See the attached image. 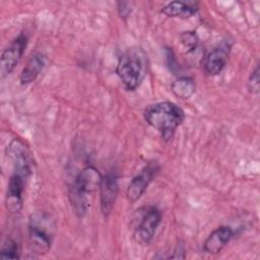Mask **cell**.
Masks as SVG:
<instances>
[{"mask_svg": "<svg viewBox=\"0 0 260 260\" xmlns=\"http://www.w3.org/2000/svg\"><path fill=\"white\" fill-rule=\"evenodd\" d=\"M103 176L93 166H85L74 177L68 187V197L72 209L79 217L86 214L90 207L88 195L100 190Z\"/></svg>", "mask_w": 260, "mask_h": 260, "instance_id": "cell-1", "label": "cell"}, {"mask_svg": "<svg viewBox=\"0 0 260 260\" xmlns=\"http://www.w3.org/2000/svg\"><path fill=\"white\" fill-rule=\"evenodd\" d=\"M146 123L166 141L171 140L177 128L184 122V111L173 102H158L147 106L143 112Z\"/></svg>", "mask_w": 260, "mask_h": 260, "instance_id": "cell-2", "label": "cell"}, {"mask_svg": "<svg viewBox=\"0 0 260 260\" xmlns=\"http://www.w3.org/2000/svg\"><path fill=\"white\" fill-rule=\"evenodd\" d=\"M116 72L129 91L137 89L146 74V58L139 49H129L118 60Z\"/></svg>", "mask_w": 260, "mask_h": 260, "instance_id": "cell-3", "label": "cell"}, {"mask_svg": "<svg viewBox=\"0 0 260 260\" xmlns=\"http://www.w3.org/2000/svg\"><path fill=\"white\" fill-rule=\"evenodd\" d=\"M55 221L44 211L30 214L28 219V242L31 251L38 255L47 254L53 244Z\"/></svg>", "mask_w": 260, "mask_h": 260, "instance_id": "cell-4", "label": "cell"}, {"mask_svg": "<svg viewBox=\"0 0 260 260\" xmlns=\"http://www.w3.org/2000/svg\"><path fill=\"white\" fill-rule=\"evenodd\" d=\"M161 221L160 210L153 205L143 206L136 211L133 225V238L140 245H147L154 237Z\"/></svg>", "mask_w": 260, "mask_h": 260, "instance_id": "cell-5", "label": "cell"}, {"mask_svg": "<svg viewBox=\"0 0 260 260\" xmlns=\"http://www.w3.org/2000/svg\"><path fill=\"white\" fill-rule=\"evenodd\" d=\"M158 171V164L156 161H150L132 178L126 190V197L130 203H135L144 194Z\"/></svg>", "mask_w": 260, "mask_h": 260, "instance_id": "cell-6", "label": "cell"}, {"mask_svg": "<svg viewBox=\"0 0 260 260\" xmlns=\"http://www.w3.org/2000/svg\"><path fill=\"white\" fill-rule=\"evenodd\" d=\"M7 156L12 162L13 173L27 179L32 172V156L25 144L14 138L7 147Z\"/></svg>", "mask_w": 260, "mask_h": 260, "instance_id": "cell-7", "label": "cell"}, {"mask_svg": "<svg viewBox=\"0 0 260 260\" xmlns=\"http://www.w3.org/2000/svg\"><path fill=\"white\" fill-rule=\"evenodd\" d=\"M27 46V37L21 32L3 51L0 60L1 77L9 75L20 61Z\"/></svg>", "mask_w": 260, "mask_h": 260, "instance_id": "cell-8", "label": "cell"}, {"mask_svg": "<svg viewBox=\"0 0 260 260\" xmlns=\"http://www.w3.org/2000/svg\"><path fill=\"white\" fill-rule=\"evenodd\" d=\"M26 180L27 179L16 173H13L9 178L5 197V205L7 210L11 213L19 212L22 208L23 191Z\"/></svg>", "mask_w": 260, "mask_h": 260, "instance_id": "cell-9", "label": "cell"}, {"mask_svg": "<svg viewBox=\"0 0 260 260\" xmlns=\"http://www.w3.org/2000/svg\"><path fill=\"white\" fill-rule=\"evenodd\" d=\"M119 192L118 177L115 174H108L103 176L100 187V205L102 213L108 216L116 202Z\"/></svg>", "mask_w": 260, "mask_h": 260, "instance_id": "cell-10", "label": "cell"}, {"mask_svg": "<svg viewBox=\"0 0 260 260\" xmlns=\"http://www.w3.org/2000/svg\"><path fill=\"white\" fill-rule=\"evenodd\" d=\"M230 49V44L222 43L221 45L214 48L211 52L208 53L203 63L204 71L207 75L214 76L222 71L228 61Z\"/></svg>", "mask_w": 260, "mask_h": 260, "instance_id": "cell-11", "label": "cell"}, {"mask_svg": "<svg viewBox=\"0 0 260 260\" xmlns=\"http://www.w3.org/2000/svg\"><path fill=\"white\" fill-rule=\"evenodd\" d=\"M234 237V231L228 225H220L213 230L203 243V250L207 254H218Z\"/></svg>", "mask_w": 260, "mask_h": 260, "instance_id": "cell-12", "label": "cell"}, {"mask_svg": "<svg viewBox=\"0 0 260 260\" xmlns=\"http://www.w3.org/2000/svg\"><path fill=\"white\" fill-rule=\"evenodd\" d=\"M46 56L41 52H35L30 55L24 65L19 80L21 84H28L36 80L46 66Z\"/></svg>", "mask_w": 260, "mask_h": 260, "instance_id": "cell-13", "label": "cell"}, {"mask_svg": "<svg viewBox=\"0 0 260 260\" xmlns=\"http://www.w3.org/2000/svg\"><path fill=\"white\" fill-rule=\"evenodd\" d=\"M199 5L194 1H172L165 5L161 13L169 17L189 18L197 13Z\"/></svg>", "mask_w": 260, "mask_h": 260, "instance_id": "cell-14", "label": "cell"}, {"mask_svg": "<svg viewBox=\"0 0 260 260\" xmlns=\"http://www.w3.org/2000/svg\"><path fill=\"white\" fill-rule=\"evenodd\" d=\"M172 91L174 94L182 100H187L191 98L196 91L195 81L188 76H182L177 78L172 83Z\"/></svg>", "mask_w": 260, "mask_h": 260, "instance_id": "cell-15", "label": "cell"}, {"mask_svg": "<svg viewBox=\"0 0 260 260\" xmlns=\"http://www.w3.org/2000/svg\"><path fill=\"white\" fill-rule=\"evenodd\" d=\"M0 257L2 259H18L19 249L17 243L10 238L6 239L1 247Z\"/></svg>", "mask_w": 260, "mask_h": 260, "instance_id": "cell-16", "label": "cell"}, {"mask_svg": "<svg viewBox=\"0 0 260 260\" xmlns=\"http://www.w3.org/2000/svg\"><path fill=\"white\" fill-rule=\"evenodd\" d=\"M198 41L199 40L197 35L192 30L184 31L180 35V43L182 44L187 53L193 52L197 48Z\"/></svg>", "mask_w": 260, "mask_h": 260, "instance_id": "cell-17", "label": "cell"}, {"mask_svg": "<svg viewBox=\"0 0 260 260\" xmlns=\"http://www.w3.org/2000/svg\"><path fill=\"white\" fill-rule=\"evenodd\" d=\"M260 87L259 82V66L256 65L255 68L251 71L248 78V88L252 93H258Z\"/></svg>", "mask_w": 260, "mask_h": 260, "instance_id": "cell-18", "label": "cell"}, {"mask_svg": "<svg viewBox=\"0 0 260 260\" xmlns=\"http://www.w3.org/2000/svg\"><path fill=\"white\" fill-rule=\"evenodd\" d=\"M171 259H184L185 258V247L182 243H178L174 250V254L170 256Z\"/></svg>", "mask_w": 260, "mask_h": 260, "instance_id": "cell-19", "label": "cell"}, {"mask_svg": "<svg viewBox=\"0 0 260 260\" xmlns=\"http://www.w3.org/2000/svg\"><path fill=\"white\" fill-rule=\"evenodd\" d=\"M130 4L127 2H119L118 3V10L122 17H127L131 13V7Z\"/></svg>", "mask_w": 260, "mask_h": 260, "instance_id": "cell-20", "label": "cell"}]
</instances>
